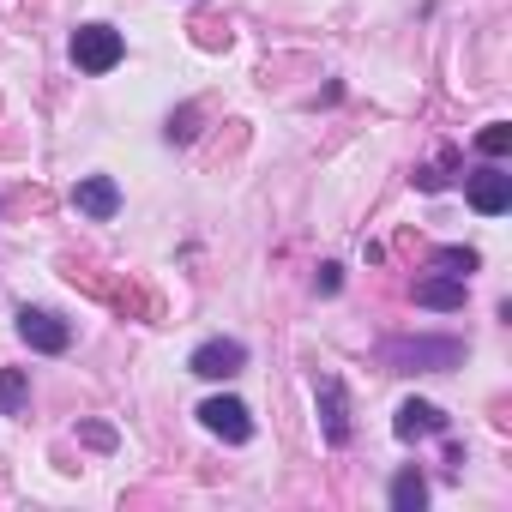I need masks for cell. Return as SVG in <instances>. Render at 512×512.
<instances>
[{
  "label": "cell",
  "mask_w": 512,
  "mask_h": 512,
  "mask_svg": "<svg viewBox=\"0 0 512 512\" xmlns=\"http://www.w3.org/2000/svg\"><path fill=\"white\" fill-rule=\"evenodd\" d=\"M386 362L398 374H440V368H458L464 362V344L458 338H392L386 344Z\"/></svg>",
  "instance_id": "cell-1"
},
{
  "label": "cell",
  "mask_w": 512,
  "mask_h": 512,
  "mask_svg": "<svg viewBox=\"0 0 512 512\" xmlns=\"http://www.w3.org/2000/svg\"><path fill=\"white\" fill-rule=\"evenodd\" d=\"M121 55H127V43L115 25H79L73 31V67L79 73H115Z\"/></svg>",
  "instance_id": "cell-2"
},
{
  "label": "cell",
  "mask_w": 512,
  "mask_h": 512,
  "mask_svg": "<svg viewBox=\"0 0 512 512\" xmlns=\"http://www.w3.org/2000/svg\"><path fill=\"white\" fill-rule=\"evenodd\" d=\"M199 428L217 434L223 446H247V440H253V410L223 392V398H205V404H199Z\"/></svg>",
  "instance_id": "cell-3"
},
{
  "label": "cell",
  "mask_w": 512,
  "mask_h": 512,
  "mask_svg": "<svg viewBox=\"0 0 512 512\" xmlns=\"http://www.w3.org/2000/svg\"><path fill=\"white\" fill-rule=\"evenodd\" d=\"M187 368H193L199 380H235V374L247 368V344H241V338H205V344L187 356Z\"/></svg>",
  "instance_id": "cell-4"
},
{
  "label": "cell",
  "mask_w": 512,
  "mask_h": 512,
  "mask_svg": "<svg viewBox=\"0 0 512 512\" xmlns=\"http://www.w3.org/2000/svg\"><path fill=\"white\" fill-rule=\"evenodd\" d=\"M19 338L31 350H43V356H61L73 344V326L61 314H49V308H19Z\"/></svg>",
  "instance_id": "cell-5"
},
{
  "label": "cell",
  "mask_w": 512,
  "mask_h": 512,
  "mask_svg": "<svg viewBox=\"0 0 512 512\" xmlns=\"http://www.w3.org/2000/svg\"><path fill=\"white\" fill-rule=\"evenodd\" d=\"M464 193H470V205H476L482 217H500V211L512 205V175H506L500 163H482L476 175H464Z\"/></svg>",
  "instance_id": "cell-6"
},
{
  "label": "cell",
  "mask_w": 512,
  "mask_h": 512,
  "mask_svg": "<svg viewBox=\"0 0 512 512\" xmlns=\"http://www.w3.org/2000/svg\"><path fill=\"white\" fill-rule=\"evenodd\" d=\"M314 398H320L326 446H350V398H344V380H338V374H320V380H314Z\"/></svg>",
  "instance_id": "cell-7"
},
{
  "label": "cell",
  "mask_w": 512,
  "mask_h": 512,
  "mask_svg": "<svg viewBox=\"0 0 512 512\" xmlns=\"http://www.w3.org/2000/svg\"><path fill=\"white\" fill-rule=\"evenodd\" d=\"M452 422H446V410L440 404H428V398H404L398 404V416H392V434L410 446V440H428V434H446Z\"/></svg>",
  "instance_id": "cell-8"
},
{
  "label": "cell",
  "mask_w": 512,
  "mask_h": 512,
  "mask_svg": "<svg viewBox=\"0 0 512 512\" xmlns=\"http://www.w3.org/2000/svg\"><path fill=\"white\" fill-rule=\"evenodd\" d=\"M73 211L91 217V223H109V217L121 211V187H115L109 175H85V181L73 187Z\"/></svg>",
  "instance_id": "cell-9"
},
{
  "label": "cell",
  "mask_w": 512,
  "mask_h": 512,
  "mask_svg": "<svg viewBox=\"0 0 512 512\" xmlns=\"http://www.w3.org/2000/svg\"><path fill=\"white\" fill-rule=\"evenodd\" d=\"M416 308H434V314H452V308H464V278H422L416 284Z\"/></svg>",
  "instance_id": "cell-10"
},
{
  "label": "cell",
  "mask_w": 512,
  "mask_h": 512,
  "mask_svg": "<svg viewBox=\"0 0 512 512\" xmlns=\"http://www.w3.org/2000/svg\"><path fill=\"white\" fill-rule=\"evenodd\" d=\"M422 506H428V482H422V470L410 464V470L392 476V512H422Z\"/></svg>",
  "instance_id": "cell-11"
},
{
  "label": "cell",
  "mask_w": 512,
  "mask_h": 512,
  "mask_svg": "<svg viewBox=\"0 0 512 512\" xmlns=\"http://www.w3.org/2000/svg\"><path fill=\"white\" fill-rule=\"evenodd\" d=\"M25 398H31V374L25 368H7V374H0V416H19Z\"/></svg>",
  "instance_id": "cell-12"
},
{
  "label": "cell",
  "mask_w": 512,
  "mask_h": 512,
  "mask_svg": "<svg viewBox=\"0 0 512 512\" xmlns=\"http://www.w3.org/2000/svg\"><path fill=\"white\" fill-rule=\"evenodd\" d=\"M452 169H458V151L446 145V151H440V163L416 169V187H422V193H440V187H452Z\"/></svg>",
  "instance_id": "cell-13"
},
{
  "label": "cell",
  "mask_w": 512,
  "mask_h": 512,
  "mask_svg": "<svg viewBox=\"0 0 512 512\" xmlns=\"http://www.w3.org/2000/svg\"><path fill=\"white\" fill-rule=\"evenodd\" d=\"M434 272H446V278L476 272V247H434Z\"/></svg>",
  "instance_id": "cell-14"
},
{
  "label": "cell",
  "mask_w": 512,
  "mask_h": 512,
  "mask_svg": "<svg viewBox=\"0 0 512 512\" xmlns=\"http://www.w3.org/2000/svg\"><path fill=\"white\" fill-rule=\"evenodd\" d=\"M476 151H482V157H506V151H512V127H506V121H488V127L476 133Z\"/></svg>",
  "instance_id": "cell-15"
},
{
  "label": "cell",
  "mask_w": 512,
  "mask_h": 512,
  "mask_svg": "<svg viewBox=\"0 0 512 512\" xmlns=\"http://www.w3.org/2000/svg\"><path fill=\"white\" fill-rule=\"evenodd\" d=\"M169 139H193V109H181V115H169Z\"/></svg>",
  "instance_id": "cell-16"
},
{
  "label": "cell",
  "mask_w": 512,
  "mask_h": 512,
  "mask_svg": "<svg viewBox=\"0 0 512 512\" xmlns=\"http://www.w3.org/2000/svg\"><path fill=\"white\" fill-rule=\"evenodd\" d=\"M314 284H320V296H338V284H344V272H338V266H320V278H314Z\"/></svg>",
  "instance_id": "cell-17"
}]
</instances>
